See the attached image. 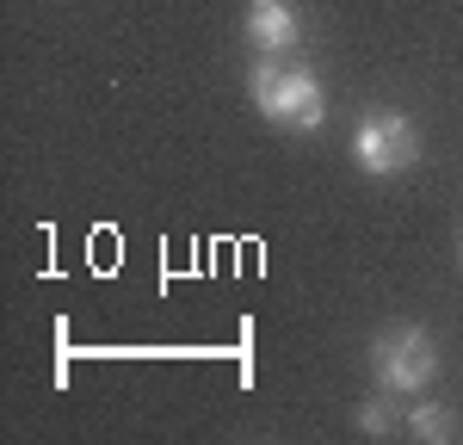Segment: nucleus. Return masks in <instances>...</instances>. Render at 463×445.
<instances>
[{
  "mask_svg": "<svg viewBox=\"0 0 463 445\" xmlns=\"http://www.w3.org/2000/svg\"><path fill=\"white\" fill-rule=\"evenodd\" d=\"M248 93L253 106L266 111L272 124H285V130H321L327 124V99H321V80L303 62H279V56H253L248 69Z\"/></svg>",
  "mask_w": 463,
  "mask_h": 445,
  "instance_id": "obj_1",
  "label": "nucleus"
},
{
  "mask_svg": "<svg viewBox=\"0 0 463 445\" xmlns=\"http://www.w3.org/2000/svg\"><path fill=\"white\" fill-rule=\"evenodd\" d=\"M414 440H427V445H439L445 433H451V408H439V402H420V408H408V421H402Z\"/></svg>",
  "mask_w": 463,
  "mask_h": 445,
  "instance_id": "obj_6",
  "label": "nucleus"
},
{
  "mask_svg": "<svg viewBox=\"0 0 463 445\" xmlns=\"http://www.w3.org/2000/svg\"><path fill=\"white\" fill-rule=\"evenodd\" d=\"M414 155H420V137H414V124H408L402 111H364V118H358V130H353V161L371 174V180L414 167Z\"/></svg>",
  "mask_w": 463,
  "mask_h": 445,
  "instance_id": "obj_2",
  "label": "nucleus"
},
{
  "mask_svg": "<svg viewBox=\"0 0 463 445\" xmlns=\"http://www.w3.org/2000/svg\"><path fill=\"white\" fill-rule=\"evenodd\" d=\"M248 37L266 56H290L303 50V19L290 13V0H248Z\"/></svg>",
  "mask_w": 463,
  "mask_h": 445,
  "instance_id": "obj_4",
  "label": "nucleus"
},
{
  "mask_svg": "<svg viewBox=\"0 0 463 445\" xmlns=\"http://www.w3.org/2000/svg\"><path fill=\"white\" fill-rule=\"evenodd\" d=\"M408 414L395 408V390H383V396H371V402L358 408V433H371V440H383V433H395Z\"/></svg>",
  "mask_w": 463,
  "mask_h": 445,
  "instance_id": "obj_5",
  "label": "nucleus"
},
{
  "mask_svg": "<svg viewBox=\"0 0 463 445\" xmlns=\"http://www.w3.org/2000/svg\"><path fill=\"white\" fill-rule=\"evenodd\" d=\"M371 365H377V383L395 390V396H408V390H427L432 371H439V353H432L427 328H414V322H402L390 328L377 346H371Z\"/></svg>",
  "mask_w": 463,
  "mask_h": 445,
  "instance_id": "obj_3",
  "label": "nucleus"
}]
</instances>
